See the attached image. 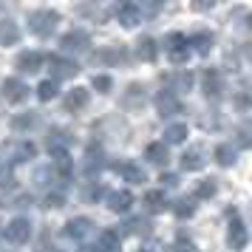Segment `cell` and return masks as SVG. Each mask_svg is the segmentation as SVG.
Wrapping results in <instances>:
<instances>
[{"label":"cell","instance_id":"1","mask_svg":"<svg viewBox=\"0 0 252 252\" xmlns=\"http://www.w3.org/2000/svg\"><path fill=\"white\" fill-rule=\"evenodd\" d=\"M57 23H60V14L51 12V9H40V12H34L29 17V29H32L37 37H48L57 29Z\"/></svg>","mask_w":252,"mask_h":252},{"label":"cell","instance_id":"2","mask_svg":"<svg viewBox=\"0 0 252 252\" xmlns=\"http://www.w3.org/2000/svg\"><path fill=\"white\" fill-rule=\"evenodd\" d=\"M164 51L170 54L173 63H184L187 60V51H190V43L184 34H167L164 37Z\"/></svg>","mask_w":252,"mask_h":252},{"label":"cell","instance_id":"3","mask_svg":"<svg viewBox=\"0 0 252 252\" xmlns=\"http://www.w3.org/2000/svg\"><path fill=\"white\" fill-rule=\"evenodd\" d=\"M6 241L9 244H26V241L32 238V224L26 221V218H14L12 224H6Z\"/></svg>","mask_w":252,"mask_h":252},{"label":"cell","instance_id":"4","mask_svg":"<svg viewBox=\"0 0 252 252\" xmlns=\"http://www.w3.org/2000/svg\"><path fill=\"white\" fill-rule=\"evenodd\" d=\"M60 48L68 51V54H82V51L88 48V34H85V32H68V34L63 37Z\"/></svg>","mask_w":252,"mask_h":252},{"label":"cell","instance_id":"5","mask_svg":"<svg viewBox=\"0 0 252 252\" xmlns=\"http://www.w3.org/2000/svg\"><path fill=\"white\" fill-rule=\"evenodd\" d=\"M51 74H54V80H71V77H77L80 74V65L77 63H71V60H60V57H51Z\"/></svg>","mask_w":252,"mask_h":252},{"label":"cell","instance_id":"6","mask_svg":"<svg viewBox=\"0 0 252 252\" xmlns=\"http://www.w3.org/2000/svg\"><path fill=\"white\" fill-rule=\"evenodd\" d=\"M156 108H159L161 116H173L182 111V102L176 99V94L173 91H159L156 94Z\"/></svg>","mask_w":252,"mask_h":252},{"label":"cell","instance_id":"7","mask_svg":"<svg viewBox=\"0 0 252 252\" xmlns=\"http://www.w3.org/2000/svg\"><path fill=\"white\" fill-rule=\"evenodd\" d=\"M17 68L23 71V74H37V71L43 68V54L40 51H23L17 57Z\"/></svg>","mask_w":252,"mask_h":252},{"label":"cell","instance_id":"8","mask_svg":"<svg viewBox=\"0 0 252 252\" xmlns=\"http://www.w3.org/2000/svg\"><path fill=\"white\" fill-rule=\"evenodd\" d=\"M201 82H204V94H207V96H218L221 88H224L221 71H216V68H207L204 74H201Z\"/></svg>","mask_w":252,"mask_h":252},{"label":"cell","instance_id":"9","mask_svg":"<svg viewBox=\"0 0 252 252\" xmlns=\"http://www.w3.org/2000/svg\"><path fill=\"white\" fill-rule=\"evenodd\" d=\"M227 241L232 250H244L247 247V241H250V235H247V227L241 224V221H232L229 224V232H227Z\"/></svg>","mask_w":252,"mask_h":252},{"label":"cell","instance_id":"10","mask_svg":"<svg viewBox=\"0 0 252 252\" xmlns=\"http://www.w3.org/2000/svg\"><path fill=\"white\" fill-rule=\"evenodd\" d=\"M94 224L88 221V218H74V221H68V227H65V235L68 238H85V235H91Z\"/></svg>","mask_w":252,"mask_h":252},{"label":"cell","instance_id":"11","mask_svg":"<svg viewBox=\"0 0 252 252\" xmlns=\"http://www.w3.org/2000/svg\"><path fill=\"white\" fill-rule=\"evenodd\" d=\"M3 94H6V99H9V102H23L26 96H29V88H26L20 80H6Z\"/></svg>","mask_w":252,"mask_h":252},{"label":"cell","instance_id":"12","mask_svg":"<svg viewBox=\"0 0 252 252\" xmlns=\"http://www.w3.org/2000/svg\"><path fill=\"white\" fill-rule=\"evenodd\" d=\"M88 252H119V235L108 229V232H102V235L96 238L94 250H88Z\"/></svg>","mask_w":252,"mask_h":252},{"label":"cell","instance_id":"13","mask_svg":"<svg viewBox=\"0 0 252 252\" xmlns=\"http://www.w3.org/2000/svg\"><path fill=\"white\" fill-rule=\"evenodd\" d=\"M116 14H119L122 26H136L139 20H142V12H139L136 3H122V6H116Z\"/></svg>","mask_w":252,"mask_h":252},{"label":"cell","instance_id":"14","mask_svg":"<svg viewBox=\"0 0 252 252\" xmlns=\"http://www.w3.org/2000/svg\"><path fill=\"white\" fill-rule=\"evenodd\" d=\"M116 173H122L127 182H133V184H142V182H145V170L139 167L136 161H122V164H116Z\"/></svg>","mask_w":252,"mask_h":252},{"label":"cell","instance_id":"15","mask_svg":"<svg viewBox=\"0 0 252 252\" xmlns=\"http://www.w3.org/2000/svg\"><path fill=\"white\" fill-rule=\"evenodd\" d=\"M102 164H105V156H102V150H88L85 153V159H82V170L88 173V176H94V173H99L102 170Z\"/></svg>","mask_w":252,"mask_h":252},{"label":"cell","instance_id":"16","mask_svg":"<svg viewBox=\"0 0 252 252\" xmlns=\"http://www.w3.org/2000/svg\"><path fill=\"white\" fill-rule=\"evenodd\" d=\"M204 150L201 148H193V150H187V153H184L182 156V167L184 170H201V167H204Z\"/></svg>","mask_w":252,"mask_h":252},{"label":"cell","instance_id":"17","mask_svg":"<svg viewBox=\"0 0 252 252\" xmlns=\"http://www.w3.org/2000/svg\"><path fill=\"white\" fill-rule=\"evenodd\" d=\"M20 40V29L12 20H0V46H14Z\"/></svg>","mask_w":252,"mask_h":252},{"label":"cell","instance_id":"18","mask_svg":"<svg viewBox=\"0 0 252 252\" xmlns=\"http://www.w3.org/2000/svg\"><path fill=\"white\" fill-rule=\"evenodd\" d=\"M85 105H88V91H85V88H74V91L65 96V111H71V114H74V111H82Z\"/></svg>","mask_w":252,"mask_h":252},{"label":"cell","instance_id":"19","mask_svg":"<svg viewBox=\"0 0 252 252\" xmlns=\"http://www.w3.org/2000/svg\"><path fill=\"white\" fill-rule=\"evenodd\" d=\"M130 204H133V195L127 193V190L111 193V201H108V207H111L114 213H127V210H130Z\"/></svg>","mask_w":252,"mask_h":252},{"label":"cell","instance_id":"20","mask_svg":"<svg viewBox=\"0 0 252 252\" xmlns=\"http://www.w3.org/2000/svg\"><path fill=\"white\" fill-rule=\"evenodd\" d=\"M46 145H48V150H51V153H57V150H65L71 145V136L65 133V130H51V133H48V139H46Z\"/></svg>","mask_w":252,"mask_h":252},{"label":"cell","instance_id":"21","mask_svg":"<svg viewBox=\"0 0 252 252\" xmlns=\"http://www.w3.org/2000/svg\"><path fill=\"white\" fill-rule=\"evenodd\" d=\"M145 153H148V159L153 161V164H167V159H170V156H167V145H164V142H153V145H148V150H145Z\"/></svg>","mask_w":252,"mask_h":252},{"label":"cell","instance_id":"22","mask_svg":"<svg viewBox=\"0 0 252 252\" xmlns=\"http://www.w3.org/2000/svg\"><path fill=\"white\" fill-rule=\"evenodd\" d=\"M187 43H193V48L198 51V54H207V51L213 48V34L198 32V34H193V40H187Z\"/></svg>","mask_w":252,"mask_h":252},{"label":"cell","instance_id":"23","mask_svg":"<svg viewBox=\"0 0 252 252\" xmlns=\"http://www.w3.org/2000/svg\"><path fill=\"white\" fill-rule=\"evenodd\" d=\"M136 51H139V57L148 60V63H153V60H156V43H153L150 37H142V40H139Z\"/></svg>","mask_w":252,"mask_h":252},{"label":"cell","instance_id":"24","mask_svg":"<svg viewBox=\"0 0 252 252\" xmlns=\"http://www.w3.org/2000/svg\"><path fill=\"white\" fill-rule=\"evenodd\" d=\"M145 207H148L150 213H161L167 207V198H164V193H148L145 195Z\"/></svg>","mask_w":252,"mask_h":252},{"label":"cell","instance_id":"25","mask_svg":"<svg viewBox=\"0 0 252 252\" xmlns=\"http://www.w3.org/2000/svg\"><path fill=\"white\" fill-rule=\"evenodd\" d=\"M184 139H187V127L184 125H173V127L164 130V142H167V145H179Z\"/></svg>","mask_w":252,"mask_h":252},{"label":"cell","instance_id":"26","mask_svg":"<svg viewBox=\"0 0 252 252\" xmlns=\"http://www.w3.org/2000/svg\"><path fill=\"white\" fill-rule=\"evenodd\" d=\"M170 85H176L179 91H190V85H193V74H190V71H179L176 77H170Z\"/></svg>","mask_w":252,"mask_h":252},{"label":"cell","instance_id":"27","mask_svg":"<svg viewBox=\"0 0 252 252\" xmlns=\"http://www.w3.org/2000/svg\"><path fill=\"white\" fill-rule=\"evenodd\" d=\"M142 102H145V91H142L139 85H130L127 94H125V105L127 108H133V105H142Z\"/></svg>","mask_w":252,"mask_h":252},{"label":"cell","instance_id":"28","mask_svg":"<svg viewBox=\"0 0 252 252\" xmlns=\"http://www.w3.org/2000/svg\"><path fill=\"white\" fill-rule=\"evenodd\" d=\"M216 161L218 164H224V167H229V164L235 161V150L229 148V145H221V148L216 150Z\"/></svg>","mask_w":252,"mask_h":252},{"label":"cell","instance_id":"29","mask_svg":"<svg viewBox=\"0 0 252 252\" xmlns=\"http://www.w3.org/2000/svg\"><path fill=\"white\" fill-rule=\"evenodd\" d=\"M32 156H34V145L32 142H20L14 148V161H29Z\"/></svg>","mask_w":252,"mask_h":252},{"label":"cell","instance_id":"30","mask_svg":"<svg viewBox=\"0 0 252 252\" xmlns=\"http://www.w3.org/2000/svg\"><path fill=\"white\" fill-rule=\"evenodd\" d=\"M37 96L43 99V102H48V99H54L57 96V82H51V80H46L40 88H37Z\"/></svg>","mask_w":252,"mask_h":252},{"label":"cell","instance_id":"31","mask_svg":"<svg viewBox=\"0 0 252 252\" xmlns=\"http://www.w3.org/2000/svg\"><path fill=\"white\" fill-rule=\"evenodd\" d=\"M34 122H37L34 114H20V116H14V119H12V127L20 133V130H26V127H32Z\"/></svg>","mask_w":252,"mask_h":252},{"label":"cell","instance_id":"32","mask_svg":"<svg viewBox=\"0 0 252 252\" xmlns=\"http://www.w3.org/2000/svg\"><path fill=\"white\" fill-rule=\"evenodd\" d=\"M125 232H133V235H148L150 232V224L148 221H142V218H133V221H127V227H125Z\"/></svg>","mask_w":252,"mask_h":252},{"label":"cell","instance_id":"33","mask_svg":"<svg viewBox=\"0 0 252 252\" xmlns=\"http://www.w3.org/2000/svg\"><path fill=\"white\" fill-rule=\"evenodd\" d=\"M102 195H105V187H102V184H91V187L82 193V198H85V201H91V204H96Z\"/></svg>","mask_w":252,"mask_h":252},{"label":"cell","instance_id":"34","mask_svg":"<svg viewBox=\"0 0 252 252\" xmlns=\"http://www.w3.org/2000/svg\"><path fill=\"white\" fill-rule=\"evenodd\" d=\"M173 210H176V216H179V218H187V216H193L195 204H193V201H187V198H182V201L173 207Z\"/></svg>","mask_w":252,"mask_h":252},{"label":"cell","instance_id":"35","mask_svg":"<svg viewBox=\"0 0 252 252\" xmlns=\"http://www.w3.org/2000/svg\"><path fill=\"white\" fill-rule=\"evenodd\" d=\"M51 176H54L51 164H48V167H37V170H34V182L37 184H48V182H51Z\"/></svg>","mask_w":252,"mask_h":252},{"label":"cell","instance_id":"36","mask_svg":"<svg viewBox=\"0 0 252 252\" xmlns=\"http://www.w3.org/2000/svg\"><path fill=\"white\" fill-rule=\"evenodd\" d=\"M111 85H114V82H111V77H94V88H96V91L108 94V91H111Z\"/></svg>","mask_w":252,"mask_h":252},{"label":"cell","instance_id":"37","mask_svg":"<svg viewBox=\"0 0 252 252\" xmlns=\"http://www.w3.org/2000/svg\"><path fill=\"white\" fill-rule=\"evenodd\" d=\"M63 204H65V198H63V195H57V193H54V195L48 193L46 195V207H48V210H51V207L57 210V207H63Z\"/></svg>","mask_w":252,"mask_h":252},{"label":"cell","instance_id":"38","mask_svg":"<svg viewBox=\"0 0 252 252\" xmlns=\"http://www.w3.org/2000/svg\"><path fill=\"white\" fill-rule=\"evenodd\" d=\"M213 193H216V182H204L198 187V195H201V198H207V195H213Z\"/></svg>","mask_w":252,"mask_h":252},{"label":"cell","instance_id":"39","mask_svg":"<svg viewBox=\"0 0 252 252\" xmlns=\"http://www.w3.org/2000/svg\"><path fill=\"white\" fill-rule=\"evenodd\" d=\"M173 252H198V250H195L190 241H179V244L173 247Z\"/></svg>","mask_w":252,"mask_h":252},{"label":"cell","instance_id":"40","mask_svg":"<svg viewBox=\"0 0 252 252\" xmlns=\"http://www.w3.org/2000/svg\"><path fill=\"white\" fill-rule=\"evenodd\" d=\"M218 116H201V127H218Z\"/></svg>","mask_w":252,"mask_h":252},{"label":"cell","instance_id":"41","mask_svg":"<svg viewBox=\"0 0 252 252\" xmlns=\"http://www.w3.org/2000/svg\"><path fill=\"white\" fill-rule=\"evenodd\" d=\"M161 184H167V187H176V184H179V176L167 173V176H161Z\"/></svg>","mask_w":252,"mask_h":252},{"label":"cell","instance_id":"42","mask_svg":"<svg viewBox=\"0 0 252 252\" xmlns=\"http://www.w3.org/2000/svg\"><path fill=\"white\" fill-rule=\"evenodd\" d=\"M0 184H12V170H9V167L0 170Z\"/></svg>","mask_w":252,"mask_h":252},{"label":"cell","instance_id":"43","mask_svg":"<svg viewBox=\"0 0 252 252\" xmlns=\"http://www.w3.org/2000/svg\"><path fill=\"white\" fill-rule=\"evenodd\" d=\"M238 142H241V148H247V145H250V130H247V127H241V136H238Z\"/></svg>","mask_w":252,"mask_h":252},{"label":"cell","instance_id":"44","mask_svg":"<svg viewBox=\"0 0 252 252\" xmlns=\"http://www.w3.org/2000/svg\"><path fill=\"white\" fill-rule=\"evenodd\" d=\"M235 105H238L241 111H247V105H250V99H247V96H235Z\"/></svg>","mask_w":252,"mask_h":252},{"label":"cell","instance_id":"45","mask_svg":"<svg viewBox=\"0 0 252 252\" xmlns=\"http://www.w3.org/2000/svg\"><path fill=\"white\" fill-rule=\"evenodd\" d=\"M195 12H207V9H213V3H193Z\"/></svg>","mask_w":252,"mask_h":252}]
</instances>
